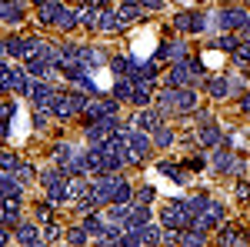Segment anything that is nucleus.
<instances>
[{"mask_svg":"<svg viewBox=\"0 0 250 247\" xmlns=\"http://www.w3.org/2000/svg\"><path fill=\"white\" fill-rule=\"evenodd\" d=\"M207 90H210L213 97H227L230 84H227V80H220V77H213V80H207Z\"/></svg>","mask_w":250,"mask_h":247,"instance_id":"obj_25","label":"nucleus"},{"mask_svg":"<svg viewBox=\"0 0 250 247\" xmlns=\"http://www.w3.org/2000/svg\"><path fill=\"white\" fill-rule=\"evenodd\" d=\"M157 60H187V47L180 44V40H173V44H164L160 50H157Z\"/></svg>","mask_w":250,"mask_h":247,"instance_id":"obj_8","label":"nucleus"},{"mask_svg":"<svg viewBox=\"0 0 250 247\" xmlns=\"http://www.w3.org/2000/svg\"><path fill=\"white\" fill-rule=\"evenodd\" d=\"M233 60H237V64H250V40L233 47Z\"/></svg>","mask_w":250,"mask_h":247,"instance_id":"obj_29","label":"nucleus"},{"mask_svg":"<svg viewBox=\"0 0 250 247\" xmlns=\"http://www.w3.org/2000/svg\"><path fill=\"white\" fill-rule=\"evenodd\" d=\"M50 97H54V90H50L47 84H34V87H30V100L37 104L40 111H47V107H50Z\"/></svg>","mask_w":250,"mask_h":247,"instance_id":"obj_10","label":"nucleus"},{"mask_svg":"<svg viewBox=\"0 0 250 247\" xmlns=\"http://www.w3.org/2000/svg\"><path fill=\"white\" fill-rule=\"evenodd\" d=\"M17 241H20V244H40L43 237H40L37 224H20V227H17Z\"/></svg>","mask_w":250,"mask_h":247,"instance_id":"obj_12","label":"nucleus"},{"mask_svg":"<svg viewBox=\"0 0 250 247\" xmlns=\"http://www.w3.org/2000/svg\"><path fill=\"white\" fill-rule=\"evenodd\" d=\"M200 64H190V60H177L170 70V87H187V84H200Z\"/></svg>","mask_w":250,"mask_h":247,"instance_id":"obj_2","label":"nucleus"},{"mask_svg":"<svg viewBox=\"0 0 250 247\" xmlns=\"http://www.w3.org/2000/svg\"><path fill=\"white\" fill-rule=\"evenodd\" d=\"M83 230H87L90 237H104V230H107V224H104L100 217H87V224H83Z\"/></svg>","mask_w":250,"mask_h":247,"instance_id":"obj_24","label":"nucleus"},{"mask_svg":"<svg viewBox=\"0 0 250 247\" xmlns=\"http://www.w3.org/2000/svg\"><path fill=\"white\" fill-rule=\"evenodd\" d=\"M60 10H63V3H57V0H50V3H40V20H43V23H57Z\"/></svg>","mask_w":250,"mask_h":247,"instance_id":"obj_15","label":"nucleus"},{"mask_svg":"<svg viewBox=\"0 0 250 247\" xmlns=\"http://www.w3.org/2000/svg\"><path fill=\"white\" fill-rule=\"evenodd\" d=\"M3 134H7V127H0V137H3Z\"/></svg>","mask_w":250,"mask_h":247,"instance_id":"obj_41","label":"nucleus"},{"mask_svg":"<svg viewBox=\"0 0 250 247\" xmlns=\"http://www.w3.org/2000/svg\"><path fill=\"white\" fill-rule=\"evenodd\" d=\"M120 23H124V17L117 10H104L100 14V30H120Z\"/></svg>","mask_w":250,"mask_h":247,"instance_id":"obj_19","label":"nucleus"},{"mask_svg":"<svg viewBox=\"0 0 250 247\" xmlns=\"http://www.w3.org/2000/svg\"><path fill=\"white\" fill-rule=\"evenodd\" d=\"M244 17H247L244 10H220L213 23H217V27H224V30H230V27H240V23H244Z\"/></svg>","mask_w":250,"mask_h":247,"instance_id":"obj_9","label":"nucleus"},{"mask_svg":"<svg viewBox=\"0 0 250 247\" xmlns=\"http://www.w3.org/2000/svg\"><path fill=\"white\" fill-rule=\"evenodd\" d=\"M34 3H37V7H40V3H50V0H34Z\"/></svg>","mask_w":250,"mask_h":247,"instance_id":"obj_40","label":"nucleus"},{"mask_svg":"<svg viewBox=\"0 0 250 247\" xmlns=\"http://www.w3.org/2000/svg\"><path fill=\"white\" fill-rule=\"evenodd\" d=\"M134 201H137V204H147V201H154V187H140V190L134 194Z\"/></svg>","mask_w":250,"mask_h":247,"instance_id":"obj_32","label":"nucleus"},{"mask_svg":"<svg viewBox=\"0 0 250 247\" xmlns=\"http://www.w3.org/2000/svg\"><path fill=\"white\" fill-rule=\"evenodd\" d=\"M173 23L180 27V30H190V34H200L204 27H207V20L200 17V14H190V10H184V14H177Z\"/></svg>","mask_w":250,"mask_h":247,"instance_id":"obj_6","label":"nucleus"},{"mask_svg":"<svg viewBox=\"0 0 250 247\" xmlns=\"http://www.w3.org/2000/svg\"><path fill=\"white\" fill-rule=\"evenodd\" d=\"M160 217H164V224H167L170 230H180V227H187V224H193V217H190V210H187L184 201H170Z\"/></svg>","mask_w":250,"mask_h":247,"instance_id":"obj_3","label":"nucleus"},{"mask_svg":"<svg viewBox=\"0 0 250 247\" xmlns=\"http://www.w3.org/2000/svg\"><path fill=\"white\" fill-rule=\"evenodd\" d=\"M50 111H54V117H63V120H67L77 107H74L70 94H54V97H50Z\"/></svg>","mask_w":250,"mask_h":247,"instance_id":"obj_7","label":"nucleus"},{"mask_svg":"<svg viewBox=\"0 0 250 247\" xmlns=\"http://www.w3.org/2000/svg\"><path fill=\"white\" fill-rule=\"evenodd\" d=\"M7 241H10V234H7V230L0 227V244H7Z\"/></svg>","mask_w":250,"mask_h":247,"instance_id":"obj_38","label":"nucleus"},{"mask_svg":"<svg viewBox=\"0 0 250 247\" xmlns=\"http://www.w3.org/2000/svg\"><path fill=\"white\" fill-rule=\"evenodd\" d=\"M217 47H220V50H230V54H233V47H237V37H233V34H220Z\"/></svg>","mask_w":250,"mask_h":247,"instance_id":"obj_30","label":"nucleus"},{"mask_svg":"<svg viewBox=\"0 0 250 247\" xmlns=\"http://www.w3.org/2000/svg\"><path fill=\"white\" fill-rule=\"evenodd\" d=\"M120 17H124V20H137V17H140V3H137V0L124 3V7H120Z\"/></svg>","mask_w":250,"mask_h":247,"instance_id":"obj_27","label":"nucleus"},{"mask_svg":"<svg viewBox=\"0 0 250 247\" xmlns=\"http://www.w3.org/2000/svg\"><path fill=\"white\" fill-rule=\"evenodd\" d=\"M0 197H7V201L14 197V201H17L20 197V180H14L10 174H0Z\"/></svg>","mask_w":250,"mask_h":247,"instance_id":"obj_11","label":"nucleus"},{"mask_svg":"<svg viewBox=\"0 0 250 247\" xmlns=\"http://www.w3.org/2000/svg\"><path fill=\"white\" fill-rule=\"evenodd\" d=\"M87 237H90V234H87V230H83V227H74V230H70V234H67V241H70V244H83Z\"/></svg>","mask_w":250,"mask_h":247,"instance_id":"obj_31","label":"nucleus"},{"mask_svg":"<svg viewBox=\"0 0 250 247\" xmlns=\"http://www.w3.org/2000/svg\"><path fill=\"white\" fill-rule=\"evenodd\" d=\"M154 144H157V147H170V144H173V131H170V127H160V124H157Z\"/></svg>","mask_w":250,"mask_h":247,"instance_id":"obj_23","label":"nucleus"},{"mask_svg":"<svg viewBox=\"0 0 250 247\" xmlns=\"http://www.w3.org/2000/svg\"><path fill=\"white\" fill-rule=\"evenodd\" d=\"M107 117H117V104H114V100L87 104V124H94V120H107Z\"/></svg>","mask_w":250,"mask_h":247,"instance_id":"obj_5","label":"nucleus"},{"mask_svg":"<svg viewBox=\"0 0 250 247\" xmlns=\"http://www.w3.org/2000/svg\"><path fill=\"white\" fill-rule=\"evenodd\" d=\"M114 74H120V77H137V74H140V67H137L134 60H127V57H117L114 60Z\"/></svg>","mask_w":250,"mask_h":247,"instance_id":"obj_18","label":"nucleus"},{"mask_svg":"<svg viewBox=\"0 0 250 247\" xmlns=\"http://www.w3.org/2000/svg\"><path fill=\"white\" fill-rule=\"evenodd\" d=\"M244 107H247V111H250V90H247V100H244Z\"/></svg>","mask_w":250,"mask_h":247,"instance_id":"obj_39","label":"nucleus"},{"mask_svg":"<svg viewBox=\"0 0 250 247\" xmlns=\"http://www.w3.org/2000/svg\"><path fill=\"white\" fill-rule=\"evenodd\" d=\"M157 241H164V234L157 224H144V244H157Z\"/></svg>","mask_w":250,"mask_h":247,"instance_id":"obj_26","label":"nucleus"},{"mask_svg":"<svg viewBox=\"0 0 250 247\" xmlns=\"http://www.w3.org/2000/svg\"><path fill=\"white\" fill-rule=\"evenodd\" d=\"M3 50H7V54H14V57H23V54H27V40H20V37L3 40Z\"/></svg>","mask_w":250,"mask_h":247,"instance_id":"obj_22","label":"nucleus"},{"mask_svg":"<svg viewBox=\"0 0 250 247\" xmlns=\"http://www.w3.org/2000/svg\"><path fill=\"white\" fill-rule=\"evenodd\" d=\"M200 144H204V147H213V144H220V131H217V127H207V131L200 134Z\"/></svg>","mask_w":250,"mask_h":247,"instance_id":"obj_28","label":"nucleus"},{"mask_svg":"<svg viewBox=\"0 0 250 247\" xmlns=\"http://www.w3.org/2000/svg\"><path fill=\"white\" fill-rule=\"evenodd\" d=\"M127 151H130V160H144L150 154V137H144V131H127Z\"/></svg>","mask_w":250,"mask_h":247,"instance_id":"obj_4","label":"nucleus"},{"mask_svg":"<svg viewBox=\"0 0 250 247\" xmlns=\"http://www.w3.org/2000/svg\"><path fill=\"white\" fill-rule=\"evenodd\" d=\"M17 180H20V184L34 180V167H20V171H17Z\"/></svg>","mask_w":250,"mask_h":247,"instance_id":"obj_34","label":"nucleus"},{"mask_svg":"<svg viewBox=\"0 0 250 247\" xmlns=\"http://www.w3.org/2000/svg\"><path fill=\"white\" fill-rule=\"evenodd\" d=\"M180 244H204V234H184Z\"/></svg>","mask_w":250,"mask_h":247,"instance_id":"obj_35","label":"nucleus"},{"mask_svg":"<svg viewBox=\"0 0 250 247\" xmlns=\"http://www.w3.org/2000/svg\"><path fill=\"white\" fill-rule=\"evenodd\" d=\"M160 104H164V111H193L197 107V94L187 90V87H167Z\"/></svg>","mask_w":250,"mask_h":247,"instance_id":"obj_1","label":"nucleus"},{"mask_svg":"<svg viewBox=\"0 0 250 247\" xmlns=\"http://www.w3.org/2000/svg\"><path fill=\"white\" fill-rule=\"evenodd\" d=\"M134 84L137 80H130V77H120L114 84V97H120V100H130V94H134Z\"/></svg>","mask_w":250,"mask_h":247,"instance_id":"obj_21","label":"nucleus"},{"mask_svg":"<svg viewBox=\"0 0 250 247\" xmlns=\"http://www.w3.org/2000/svg\"><path fill=\"white\" fill-rule=\"evenodd\" d=\"M0 20H3V23H17L20 20V3L17 0H14V3L0 0Z\"/></svg>","mask_w":250,"mask_h":247,"instance_id":"obj_16","label":"nucleus"},{"mask_svg":"<svg viewBox=\"0 0 250 247\" xmlns=\"http://www.w3.org/2000/svg\"><path fill=\"white\" fill-rule=\"evenodd\" d=\"M134 124H137V131H157V124H160V114H154V111H140Z\"/></svg>","mask_w":250,"mask_h":247,"instance_id":"obj_14","label":"nucleus"},{"mask_svg":"<svg viewBox=\"0 0 250 247\" xmlns=\"http://www.w3.org/2000/svg\"><path fill=\"white\" fill-rule=\"evenodd\" d=\"M0 167L3 171H17V157L14 154H0Z\"/></svg>","mask_w":250,"mask_h":247,"instance_id":"obj_33","label":"nucleus"},{"mask_svg":"<svg viewBox=\"0 0 250 247\" xmlns=\"http://www.w3.org/2000/svg\"><path fill=\"white\" fill-rule=\"evenodd\" d=\"M83 190H87V184H83V180H74V184H70V197H77Z\"/></svg>","mask_w":250,"mask_h":247,"instance_id":"obj_37","label":"nucleus"},{"mask_svg":"<svg viewBox=\"0 0 250 247\" xmlns=\"http://www.w3.org/2000/svg\"><path fill=\"white\" fill-rule=\"evenodd\" d=\"M140 7H147V10H160L164 7V0H137Z\"/></svg>","mask_w":250,"mask_h":247,"instance_id":"obj_36","label":"nucleus"},{"mask_svg":"<svg viewBox=\"0 0 250 247\" xmlns=\"http://www.w3.org/2000/svg\"><path fill=\"white\" fill-rule=\"evenodd\" d=\"M77 23H83V27H100V10H97V3H90V7H83L77 14Z\"/></svg>","mask_w":250,"mask_h":247,"instance_id":"obj_13","label":"nucleus"},{"mask_svg":"<svg viewBox=\"0 0 250 247\" xmlns=\"http://www.w3.org/2000/svg\"><path fill=\"white\" fill-rule=\"evenodd\" d=\"M213 167H217V171H240V164H233L230 151H217L213 154Z\"/></svg>","mask_w":250,"mask_h":247,"instance_id":"obj_17","label":"nucleus"},{"mask_svg":"<svg viewBox=\"0 0 250 247\" xmlns=\"http://www.w3.org/2000/svg\"><path fill=\"white\" fill-rule=\"evenodd\" d=\"M150 80H147V84H144V80H137L134 84V94H130V100H134V104H150Z\"/></svg>","mask_w":250,"mask_h":247,"instance_id":"obj_20","label":"nucleus"}]
</instances>
